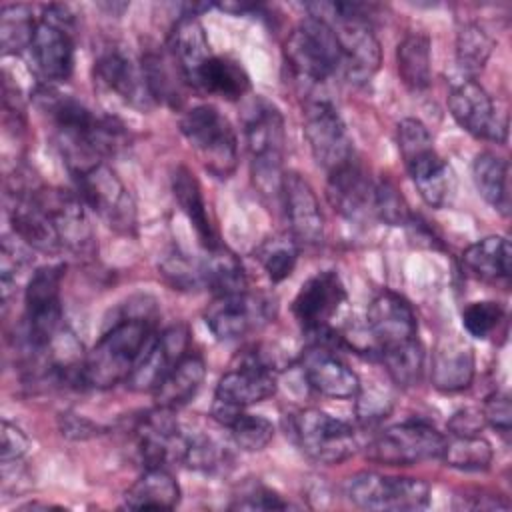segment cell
<instances>
[{
  "instance_id": "obj_31",
  "label": "cell",
  "mask_w": 512,
  "mask_h": 512,
  "mask_svg": "<svg viewBox=\"0 0 512 512\" xmlns=\"http://www.w3.org/2000/svg\"><path fill=\"white\" fill-rule=\"evenodd\" d=\"M180 502V486L164 466L146 468L124 494L130 510H172Z\"/></svg>"
},
{
  "instance_id": "obj_10",
  "label": "cell",
  "mask_w": 512,
  "mask_h": 512,
  "mask_svg": "<svg viewBox=\"0 0 512 512\" xmlns=\"http://www.w3.org/2000/svg\"><path fill=\"white\" fill-rule=\"evenodd\" d=\"M76 194L92 212H96L112 230L134 234L136 204L118 174L106 162H94L72 172Z\"/></svg>"
},
{
  "instance_id": "obj_20",
  "label": "cell",
  "mask_w": 512,
  "mask_h": 512,
  "mask_svg": "<svg viewBox=\"0 0 512 512\" xmlns=\"http://www.w3.org/2000/svg\"><path fill=\"white\" fill-rule=\"evenodd\" d=\"M174 410L156 406V410L146 412L138 426V452L146 468L150 466H168L184 460L188 436L182 434L178 422L172 416Z\"/></svg>"
},
{
  "instance_id": "obj_27",
  "label": "cell",
  "mask_w": 512,
  "mask_h": 512,
  "mask_svg": "<svg viewBox=\"0 0 512 512\" xmlns=\"http://www.w3.org/2000/svg\"><path fill=\"white\" fill-rule=\"evenodd\" d=\"M168 48H170V56L182 70L184 80L194 86L202 66L214 56L210 52L206 30L194 6L190 8V12L180 14L178 20L174 22L168 38Z\"/></svg>"
},
{
  "instance_id": "obj_49",
  "label": "cell",
  "mask_w": 512,
  "mask_h": 512,
  "mask_svg": "<svg viewBox=\"0 0 512 512\" xmlns=\"http://www.w3.org/2000/svg\"><path fill=\"white\" fill-rule=\"evenodd\" d=\"M232 510H288L290 502H286L280 494L266 486H254L246 490L236 502L230 506Z\"/></svg>"
},
{
  "instance_id": "obj_33",
  "label": "cell",
  "mask_w": 512,
  "mask_h": 512,
  "mask_svg": "<svg viewBox=\"0 0 512 512\" xmlns=\"http://www.w3.org/2000/svg\"><path fill=\"white\" fill-rule=\"evenodd\" d=\"M194 86L224 100H238L250 90V76L238 60L228 56H212L202 66Z\"/></svg>"
},
{
  "instance_id": "obj_32",
  "label": "cell",
  "mask_w": 512,
  "mask_h": 512,
  "mask_svg": "<svg viewBox=\"0 0 512 512\" xmlns=\"http://www.w3.org/2000/svg\"><path fill=\"white\" fill-rule=\"evenodd\" d=\"M462 264L480 280L508 282L512 274V248L504 236H486L470 244L462 254Z\"/></svg>"
},
{
  "instance_id": "obj_12",
  "label": "cell",
  "mask_w": 512,
  "mask_h": 512,
  "mask_svg": "<svg viewBox=\"0 0 512 512\" xmlns=\"http://www.w3.org/2000/svg\"><path fill=\"white\" fill-rule=\"evenodd\" d=\"M344 496L364 510H422L430 502V486L418 478L358 472L344 482Z\"/></svg>"
},
{
  "instance_id": "obj_25",
  "label": "cell",
  "mask_w": 512,
  "mask_h": 512,
  "mask_svg": "<svg viewBox=\"0 0 512 512\" xmlns=\"http://www.w3.org/2000/svg\"><path fill=\"white\" fill-rule=\"evenodd\" d=\"M476 372L474 348L458 334H444L434 346L430 378L440 392L466 390Z\"/></svg>"
},
{
  "instance_id": "obj_21",
  "label": "cell",
  "mask_w": 512,
  "mask_h": 512,
  "mask_svg": "<svg viewBox=\"0 0 512 512\" xmlns=\"http://www.w3.org/2000/svg\"><path fill=\"white\" fill-rule=\"evenodd\" d=\"M368 334L378 352L418 338V322L412 306L396 292H380L366 312Z\"/></svg>"
},
{
  "instance_id": "obj_46",
  "label": "cell",
  "mask_w": 512,
  "mask_h": 512,
  "mask_svg": "<svg viewBox=\"0 0 512 512\" xmlns=\"http://www.w3.org/2000/svg\"><path fill=\"white\" fill-rule=\"evenodd\" d=\"M374 214L390 226H406L410 222L408 204L392 180L374 184Z\"/></svg>"
},
{
  "instance_id": "obj_9",
  "label": "cell",
  "mask_w": 512,
  "mask_h": 512,
  "mask_svg": "<svg viewBox=\"0 0 512 512\" xmlns=\"http://www.w3.org/2000/svg\"><path fill=\"white\" fill-rule=\"evenodd\" d=\"M284 56L296 78L322 84L340 70V50L332 26L316 16L304 18L288 36Z\"/></svg>"
},
{
  "instance_id": "obj_6",
  "label": "cell",
  "mask_w": 512,
  "mask_h": 512,
  "mask_svg": "<svg viewBox=\"0 0 512 512\" xmlns=\"http://www.w3.org/2000/svg\"><path fill=\"white\" fill-rule=\"evenodd\" d=\"M180 132L204 164V168L226 180L238 166V140L232 124L222 112L210 104H200L184 112Z\"/></svg>"
},
{
  "instance_id": "obj_43",
  "label": "cell",
  "mask_w": 512,
  "mask_h": 512,
  "mask_svg": "<svg viewBox=\"0 0 512 512\" xmlns=\"http://www.w3.org/2000/svg\"><path fill=\"white\" fill-rule=\"evenodd\" d=\"M158 272L168 286L174 290H198L204 288L202 282V264L200 260L190 258L188 254L180 252L178 248L168 250L160 262Z\"/></svg>"
},
{
  "instance_id": "obj_36",
  "label": "cell",
  "mask_w": 512,
  "mask_h": 512,
  "mask_svg": "<svg viewBox=\"0 0 512 512\" xmlns=\"http://www.w3.org/2000/svg\"><path fill=\"white\" fill-rule=\"evenodd\" d=\"M200 264L204 288H208L214 296L248 290L244 266L228 248L218 246L216 250H208V256L200 260Z\"/></svg>"
},
{
  "instance_id": "obj_29",
  "label": "cell",
  "mask_w": 512,
  "mask_h": 512,
  "mask_svg": "<svg viewBox=\"0 0 512 512\" xmlns=\"http://www.w3.org/2000/svg\"><path fill=\"white\" fill-rule=\"evenodd\" d=\"M172 194L184 216L194 226L198 242L206 250H216L220 246L218 234L212 226V220L206 212V202L202 196V188L194 176V172L186 166H178L172 174Z\"/></svg>"
},
{
  "instance_id": "obj_19",
  "label": "cell",
  "mask_w": 512,
  "mask_h": 512,
  "mask_svg": "<svg viewBox=\"0 0 512 512\" xmlns=\"http://www.w3.org/2000/svg\"><path fill=\"white\" fill-rule=\"evenodd\" d=\"M280 200L296 244L320 246L324 240V216L308 180L298 172H284Z\"/></svg>"
},
{
  "instance_id": "obj_23",
  "label": "cell",
  "mask_w": 512,
  "mask_h": 512,
  "mask_svg": "<svg viewBox=\"0 0 512 512\" xmlns=\"http://www.w3.org/2000/svg\"><path fill=\"white\" fill-rule=\"evenodd\" d=\"M326 198L334 212L346 220H362L374 214V182L354 158L328 172Z\"/></svg>"
},
{
  "instance_id": "obj_2",
  "label": "cell",
  "mask_w": 512,
  "mask_h": 512,
  "mask_svg": "<svg viewBox=\"0 0 512 512\" xmlns=\"http://www.w3.org/2000/svg\"><path fill=\"white\" fill-rule=\"evenodd\" d=\"M364 8L350 2L308 4L310 16L322 18L332 26L340 50V70L354 84L368 82L382 62L380 42L362 12Z\"/></svg>"
},
{
  "instance_id": "obj_34",
  "label": "cell",
  "mask_w": 512,
  "mask_h": 512,
  "mask_svg": "<svg viewBox=\"0 0 512 512\" xmlns=\"http://www.w3.org/2000/svg\"><path fill=\"white\" fill-rule=\"evenodd\" d=\"M396 66L404 86L414 92L426 90L432 80L430 38L420 32L404 36L396 48Z\"/></svg>"
},
{
  "instance_id": "obj_15",
  "label": "cell",
  "mask_w": 512,
  "mask_h": 512,
  "mask_svg": "<svg viewBox=\"0 0 512 512\" xmlns=\"http://www.w3.org/2000/svg\"><path fill=\"white\" fill-rule=\"evenodd\" d=\"M40 190L42 186H30L28 182L14 180V186L8 192V218L14 236H18L24 244L44 254H56L64 248L52 218L44 208Z\"/></svg>"
},
{
  "instance_id": "obj_1",
  "label": "cell",
  "mask_w": 512,
  "mask_h": 512,
  "mask_svg": "<svg viewBox=\"0 0 512 512\" xmlns=\"http://www.w3.org/2000/svg\"><path fill=\"white\" fill-rule=\"evenodd\" d=\"M156 306L148 296L130 300L84 356L82 382L92 388H112L126 382L146 342L156 332Z\"/></svg>"
},
{
  "instance_id": "obj_16",
  "label": "cell",
  "mask_w": 512,
  "mask_h": 512,
  "mask_svg": "<svg viewBox=\"0 0 512 512\" xmlns=\"http://www.w3.org/2000/svg\"><path fill=\"white\" fill-rule=\"evenodd\" d=\"M274 314L270 298L250 294L248 290L236 294H220L204 310V322L218 340H238L250 330L268 322Z\"/></svg>"
},
{
  "instance_id": "obj_53",
  "label": "cell",
  "mask_w": 512,
  "mask_h": 512,
  "mask_svg": "<svg viewBox=\"0 0 512 512\" xmlns=\"http://www.w3.org/2000/svg\"><path fill=\"white\" fill-rule=\"evenodd\" d=\"M482 424H484L482 412L464 408L452 414L448 428H450V434H478L482 430Z\"/></svg>"
},
{
  "instance_id": "obj_38",
  "label": "cell",
  "mask_w": 512,
  "mask_h": 512,
  "mask_svg": "<svg viewBox=\"0 0 512 512\" xmlns=\"http://www.w3.org/2000/svg\"><path fill=\"white\" fill-rule=\"evenodd\" d=\"M172 62H174L172 56L166 58L164 54L154 52V50H146L140 58V66H142L144 80H146L152 100L158 104L178 106L180 80H176V70L178 72H182V70L178 68V64L174 68H170Z\"/></svg>"
},
{
  "instance_id": "obj_47",
  "label": "cell",
  "mask_w": 512,
  "mask_h": 512,
  "mask_svg": "<svg viewBox=\"0 0 512 512\" xmlns=\"http://www.w3.org/2000/svg\"><path fill=\"white\" fill-rule=\"evenodd\" d=\"M226 462V450L208 436H188L182 464L194 470H216Z\"/></svg>"
},
{
  "instance_id": "obj_11",
  "label": "cell",
  "mask_w": 512,
  "mask_h": 512,
  "mask_svg": "<svg viewBox=\"0 0 512 512\" xmlns=\"http://www.w3.org/2000/svg\"><path fill=\"white\" fill-rule=\"evenodd\" d=\"M446 436L424 420H408L382 430L366 446V458L384 466H414L436 460Z\"/></svg>"
},
{
  "instance_id": "obj_13",
  "label": "cell",
  "mask_w": 512,
  "mask_h": 512,
  "mask_svg": "<svg viewBox=\"0 0 512 512\" xmlns=\"http://www.w3.org/2000/svg\"><path fill=\"white\" fill-rule=\"evenodd\" d=\"M304 134L318 166L332 172L354 158L352 138L330 100L314 98L304 106Z\"/></svg>"
},
{
  "instance_id": "obj_26",
  "label": "cell",
  "mask_w": 512,
  "mask_h": 512,
  "mask_svg": "<svg viewBox=\"0 0 512 512\" xmlns=\"http://www.w3.org/2000/svg\"><path fill=\"white\" fill-rule=\"evenodd\" d=\"M302 374L312 390L322 396L348 400L360 390L358 374L332 352L316 346L302 358Z\"/></svg>"
},
{
  "instance_id": "obj_24",
  "label": "cell",
  "mask_w": 512,
  "mask_h": 512,
  "mask_svg": "<svg viewBox=\"0 0 512 512\" xmlns=\"http://www.w3.org/2000/svg\"><path fill=\"white\" fill-rule=\"evenodd\" d=\"M96 78L116 92L124 102H128L134 108L148 110L152 106V96L148 92L142 66L132 60L130 54H126L118 46H108L100 52L94 64Z\"/></svg>"
},
{
  "instance_id": "obj_44",
  "label": "cell",
  "mask_w": 512,
  "mask_h": 512,
  "mask_svg": "<svg viewBox=\"0 0 512 512\" xmlns=\"http://www.w3.org/2000/svg\"><path fill=\"white\" fill-rule=\"evenodd\" d=\"M464 330L478 340H488L494 334L506 332V310L494 300L470 302L462 310Z\"/></svg>"
},
{
  "instance_id": "obj_18",
  "label": "cell",
  "mask_w": 512,
  "mask_h": 512,
  "mask_svg": "<svg viewBox=\"0 0 512 512\" xmlns=\"http://www.w3.org/2000/svg\"><path fill=\"white\" fill-rule=\"evenodd\" d=\"M344 302L346 290L340 276L334 270H322L300 286L292 302V314L304 332L324 336Z\"/></svg>"
},
{
  "instance_id": "obj_14",
  "label": "cell",
  "mask_w": 512,
  "mask_h": 512,
  "mask_svg": "<svg viewBox=\"0 0 512 512\" xmlns=\"http://www.w3.org/2000/svg\"><path fill=\"white\" fill-rule=\"evenodd\" d=\"M190 330L184 322L170 324L162 332H154L138 356L126 386L134 392H154L164 376L190 350Z\"/></svg>"
},
{
  "instance_id": "obj_35",
  "label": "cell",
  "mask_w": 512,
  "mask_h": 512,
  "mask_svg": "<svg viewBox=\"0 0 512 512\" xmlns=\"http://www.w3.org/2000/svg\"><path fill=\"white\" fill-rule=\"evenodd\" d=\"M472 180L478 194L500 214H508V162L492 152H482L474 158Z\"/></svg>"
},
{
  "instance_id": "obj_30",
  "label": "cell",
  "mask_w": 512,
  "mask_h": 512,
  "mask_svg": "<svg viewBox=\"0 0 512 512\" xmlns=\"http://www.w3.org/2000/svg\"><path fill=\"white\" fill-rule=\"evenodd\" d=\"M206 376L204 358L198 352H186V356L164 376V380L154 388L156 406L178 410L188 404L200 390Z\"/></svg>"
},
{
  "instance_id": "obj_28",
  "label": "cell",
  "mask_w": 512,
  "mask_h": 512,
  "mask_svg": "<svg viewBox=\"0 0 512 512\" xmlns=\"http://www.w3.org/2000/svg\"><path fill=\"white\" fill-rule=\"evenodd\" d=\"M404 166L422 196L432 208H442L454 194V174L450 166L438 156L434 146L404 160Z\"/></svg>"
},
{
  "instance_id": "obj_40",
  "label": "cell",
  "mask_w": 512,
  "mask_h": 512,
  "mask_svg": "<svg viewBox=\"0 0 512 512\" xmlns=\"http://www.w3.org/2000/svg\"><path fill=\"white\" fill-rule=\"evenodd\" d=\"M378 354L394 384L410 388L420 382L424 370V348L418 338L388 350H380Z\"/></svg>"
},
{
  "instance_id": "obj_22",
  "label": "cell",
  "mask_w": 512,
  "mask_h": 512,
  "mask_svg": "<svg viewBox=\"0 0 512 512\" xmlns=\"http://www.w3.org/2000/svg\"><path fill=\"white\" fill-rule=\"evenodd\" d=\"M40 198L52 218L62 248L74 254H90L94 250V234L80 196L76 192L52 190L42 186Z\"/></svg>"
},
{
  "instance_id": "obj_7",
  "label": "cell",
  "mask_w": 512,
  "mask_h": 512,
  "mask_svg": "<svg viewBox=\"0 0 512 512\" xmlns=\"http://www.w3.org/2000/svg\"><path fill=\"white\" fill-rule=\"evenodd\" d=\"M72 14L66 6H46L42 18L36 22L32 42L28 46L30 60L38 78L44 84H60L72 76L74 70V40Z\"/></svg>"
},
{
  "instance_id": "obj_5",
  "label": "cell",
  "mask_w": 512,
  "mask_h": 512,
  "mask_svg": "<svg viewBox=\"0 0 512 512\" xmlns=\"http://www.w3.org/2000/svg\"><path fill=\"white\" fill-rule=\"evenodd\" d=\"M246 148L252 160V178L264 196H280L284 158V118L280 110L258 98L246 116Z\"/></svg>"
},
{
  "instance_id": "obj_45",
  "label": "cell",
  "mask_w": 512,
  "mask_h": 512,
  "mask_svg": "<svg viewBox=\"0 0 512 512\" xmlns=\"http://www.w3.org/2000/svg\"><path fill=\"white\" fill-rule=\"evenodd\" d=\"M226 428L230 430V436L234 444L244 452H260L264 450L270 440L274 438V426L268 418L248 412H238Z\"/></svg>"
},
{
  "instance_id": "obj_39",
  "label": "cell",
  "mask_w": 512,
  "mask_h": 512,
  "mask_svg": "<svg viewBox=\"0 0 512 512\" xmlns=\"http://www.w3.org/2000/svg\"><path fill=\"white\" fill-rule=\"evenodd\" d=\"M494 38L476 22H466L456 34V62L464 74L474 78L488 62Z\"/></svg>"
},
{
  "instance_id": "obj_52",
  "label": "cell",
  "mask_w": 512,
  "mask_h": 512,
  "mask_svg": "<svg viewBox=\"0 0 512 512\" xmlns=\"http://www.w3.org/2000/svg\"><path fill=\"white\" fill-rule=\"evenodd\" d=\"M60 430L64 436L74 438V440H84V438H92V436L100 434V426H96L88 418L72 414V412L60 414Z\"/></svg>"
},
{
  "instance_id": "obj_51",
  "label": "cell",
  "mask_w": 512,
  "mask_h": 512,
  "mask_svg": "<svg viewBox=\"0 0 512 512\" xmlns=\"http://www.w3.org/2000/svg\"><path fill=\"white\" fill-rule=\"evenodd\" d=\"M0 450H2V466H8V464L20 460L28 450L26 434L18 426H14L6 420L2 422V448Z\"/></svg>"
},
{
  "instance_id": "obj_50",
  "label": "cell",
  "mask_w": 512,
  "mask_h": 512,
  "mask_svg": "<svg viewBox=\"0 0 512 512\" xmlns=\"http://www.w3.org/2000/svg\"><path fill=\"white\" fill-rule=\"evenodd\" d=\"M482 418L500 434H508L512 426V406H510L508 394H502V392L490 394L484 402Z\"/></svg>"
},
{
  "instance_id": "obj_42",
  "label": "cell",
  "mask_w": 512,
  "mask_h": 512,
  "mask_svg": "<svg viewBox=\"0 0 512 512\" xmlns=\"http://www.w3.org/2000/svg\"><path fill=\"white\" fill-rule=\"evenodd\" d=\"M36 20L30 6L6 4L0 12V42L4 54H18L28 48L34 36Z\"/></svg>"
},
{
  "instance_id": "obj_41",
  "label": "cell",
  "mask_w": 512,
  "mask_h": 512,
  "mask_svg": "<svg viewBox=\"0 0 512 512\" xmlns=\"http://www.w3.org/2000/svg\"><path fill=\"white\" fill-rule=\"evenodd\" d=\"M300 246L290 234H274L260 242V246L254 250V258L264 268L266 276L272 282L286 280L298 260Z\"/></svg>"
},
{
  "instance_id": "obj_8",
  "label": "cell",
  "mask_w": 512,
  "mask_h": 512,
  "mask_svg": "<svg viewBox=\"0 0 512 512\" xmlns=\"http://www.w3.org/2000/svg\"><path fill=\"white\" fill-rule=\"evenodd\" d=\"M286 434L310 460L320 464H340L356 452L352 426L318 408L290 414Z\"/></svg>"
},
{
  "instance_id": "obj_3",
  "label": "cell",
  "mask_w": 512,
  "mask_h": 512,
  "mask_svg": "<svg viewBox=\"0 0 512 512\" xmlns=\"http://www.w3.org/2000/svg\"><path fill=\"white\" fill-rule=\"evenodd\" d=\"M64 270V264L36 268L24 292V342L36 360L48 362V348L66 328L60 300Z\"/></svg>"
},
{
  "instance_id": "obj_48",
  "label": "cell",
  "mask_w": 512,
  "mask_h": 512,
  "mask_svg": "<svg viewBox=\"0 0 512 512\" xmlns=\"http://www.w3.org/2000/svg\"><path fill=\"white\" fill-rule=\"evenodd\" d=\"M356 398V416L362 424H372L382 418H386L392 410V398L378 390V388H368V390H358Z\"/></svg>"
},
{
  "instance_id": "obj_37",
  "label": "cell",
  "mask_w": 512,
  "mask_h": 512,
  "mask_svg": "<svg viewBox=\"0 0 512 512\" xmlns=\"http://www.w3.org/2000/svg\"><path fill=\"white\" fill-rule=\"evenodd\" d=\"M492 444L478 434H450L444 440L440 460L456 470L480 472L492 464Z\"/></svg>"
},
{
  "instance_id": "obj_4",
  "label": "cell",
  "mask_w": 512,
  "mask_h": 512,
  "mask_svg": "<svg viewBox=\"0 0 512 512\" xmlns=\"http://www.w3.org/2000/svg\"><path fill=\"white\" fill-rule=\"evenodd\" d=\"M276 388L278 376L274 364L256 348L246 350L236 358V364L220 376L210 410L212 418L226 426L238 412L274 396Z\"/></svg>"
},
{
  "instance_id": "obj_17",
  "label": "cell",
  "mask_w": 512,
  "mask_h": 512,
  "mask_svg": "<svg viewBox=\"0 0 512 512\" xmlns=\"http://www.w3.org/2000/svg\"><path fill=\"white\" fill-rule=\"evenodd\" d=\"M448 110L458 126L474 138L492 142L506 140V116H500L490 94L474 78H462L460 82L452 84L448 94Z\"/></svg>"
}]
</instances>
